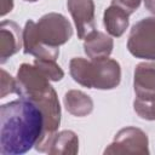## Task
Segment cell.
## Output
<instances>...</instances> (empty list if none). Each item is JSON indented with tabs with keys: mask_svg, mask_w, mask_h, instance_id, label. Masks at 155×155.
<instances>
[{
	"mask_svg": "<svg viewBox=\"0 0 155 155\" xmlns=\"http://www.w3.org/2000/svg\"><path fill=\"white\" fill-rule=\"evenodd\" d=\"M38 69H40L50 81H59L64 78V71L63 69L56 63L53 59H47V58H35L33 63Z\"/></svg>",
	"mask_w": 155,
	"mask_h": 155,
	"instance_id": "4fadbf2b",
	"label": "cell"
},
{
	"mask_svg": "<svg viewBox=\"0 0 155 155\" xmlns=\"http://www.w3.org/2000/svg\"><path fill=\"white\" fill-rule=\"evenodd\" d=\"M78 151L79 138L76 133L70 130H64L53 136L47 153L51 155H75Z\"/></svg>",
	"mask_w": 155,
	"mask_h": 155,
	"instance_id": "7c38bea8",
	"label": "cell"
},
{
	"mask_svg": "<svg viewBox=\"0 0 155 155\" xmlns=\"http://www.w3.org/2000/svg\"><path fill=\"white\" fill-rule=\"evenodd\" d=\"M23 42V31L13 21H2L0 24V63L4 64L17 53Z\"/></svg>",
	"mask_w": 155,
	"mask_h": 155,
	"instance_id": "ba28073f",
	"label": "cell"
},
{
	"mask_svg": "<svg viewBox=\"0 0 155 155\" xmlns=\"http://www.w3.org/2000/svg\"><path fill=\"white\" fill-rule=\"evenodd\" d=\"M13 8V0H1V11L0 15L4 17L8 12H11Z\"/></svg>",
	"mask_w": 155,
	"mask_h": 155,
	"instance_id": "e0dca14e",
	"label": "cell"
},
{
	"mask_svg": "<svg viewBox=\"0 0 155 155\" xmlns=\"http://www.w3.org/2000/svg\"><path fill=\"white\" fill-rule=\"evenodd\" d=\"M67 7L78 30V38L85 39L96 29L93 0H67Z\"/></svg>",
	"mask_w": 155,
	"mask_h": 155,
	"instance_id": "8992f818",
	"label": "cell"
},
{
	"mask_svg": "<svg viewBox=\"0 0 155 155\" xmlns=\"http://www.w3.org/2000/svg\"><path fill=\"white\" fill-rule=\"evenodd\" d=\"M133 109L139 117L149 121H155V99L145 102L136 98L133 102Z\"/></svg>",
	"mask_w": 155,
	"mask_h": 155,
	"instance_id": "5bb4252c",
	"label": "cell"
},
{
	"mask_svg": "<svg viewBox=\"0 0 155 155\" xmlns=\"http://www.w3.org/2000/svg\"><path fill=\"white\" fill-rule=\"evenodd\" d=\"M17 92V81L5 69H1V93L0 98H5L7 94Z\"/></svg>",
	"mask_w": 155,
	"mask_h": 155,
	"instance_id": "9a60e30c",
	"label": "cell"
},
{
	"mask_svg": "<svg viewBox=\"0 0 155 155\" xmlns=\"http://www.w3.org/2000/svg\"><path fill=\"white\" fill-rule=\"evenodd\" d=\"M24 1H27V2H36L39 0H24Z\"/></svg>",
	"mask_w": 155,
	"mask_h": 155,
	"instance_id": "d6986e66",
	"label": "cell"
},
{
	"mask_svg": "<svg viewBox=\"0 0 155 155\" xmlns=\"http://www.w3.org/2000/svg\"><path fill=\"white\" fill-rule=\"evenodd\" d=\"M127 48L136 58L155 61V16L145 17L132 27Z\"/></svg>",
	"mask_w": 155,
	"mask_h": 155,
	"instance_id": "277c9868",
	"label": "cell"
},
{
	"mask_svg": "<svg viewBox=\"0 0 155 155\" xmlns=\"http://www.w3.org/2000/svg\"><path fill=\"white\" fill-rule=\"evenodd\" d=\"M45 119L31 101L21 98L0 107V153L22 155L40 142Z\"/></svg>",
	"mask_w": 155,
	"mask_h": 155,
	"instance_id": "6da1fadb",
	"label": "cell"
},
{
	"mask_svg": "<svg viewBox=\"0 0 155 155\" xmlns=\"http://www.w3.org/2000/svg\"><path fill=\"white\" fill-rule=\"evenodd\" d=\"M104 154H149V139L147 133L133 126L121 128L114 140L104 149Z\"/></svg>",
	"mask_w": 155,
	"mask_h": 155,
	"instance_id": "5b68a950",
	"label": "cell"
},
{
	"mask_svg": "<svg viewBox=\"0 0 155 155\" xmlns=\"http://www.w3.org/2000/svg\"><path fill=\"white\" fill-rule=\"evenodd\" d=\"M114 41L113 39L98 30L91 31L84 39V51L91 59L107 58L113 52Z\"/></svg>",
	"mask_w": 155,
	"mask_h": 155,
	"instance_id": "9c48e42d",
	"label": "cell"
},
{
	"mask_svg": "<svg viewBox=\"0 0 155 155\" xmlns=\"http://www.w3.org/2000/svg\"><path fill=\"white\" fill-rule=\"evenodd\" d=\"M133 90L139 101L155 99V62H143L136 65L133 74Z\"/></svg>",
	"mask_w": 155,
	"mask_h": 155,
	"instance_id": "52a82bcc",
	"label": "cell"
},
{
	"mask_svg": "<svg viewBox=\"0 0 155 155\" xmlns=\"http://www.w3.org/2000/svg\"><path fill=\"white\" fill-rule=\"evenodd\" d=\"M128 16L130 15L124 8L116 5H110L109 7H107L103 15V24L107 33L110 36L120 38L128 28Z\"/></svg>",
	"mask_w": 155,
	"mask_h": 155,
	"instance_id": "30bf717a",
	"label": "cell"
},
{
	"mask_svg": "<svg viewBox=\"0 0 155 155\" xmlns=\"http://www.w3.org/2000/svg\"><path fill=\"white\" fill-rule=\"evenodd\" d=\"M64 107L69 114L76 117H84L92 113V98L80 90H69L63 98Z\"/></svg>",
	"mask_w": 155,
	"mask_h": 155,
	"instance_id": "8fae6325",
	"label": "cell"
},
{
	"mask_svg": "<svg viewBox=\"0 0 155 155\" xmlns=\"http://www.w3.org/2000/svg\"><path fill=\"white\" fill-rule=\"evenodd\" d=\"M140 1L142 0H111V5H116L131 15L139 7Z\"/></svg>",
	"mask_w": 155,
	"mask_h": 155,
	"instance_id": "2e32d148",
	"label": "cell"
},
{
	"mask_svg": "<svg viewBox=\"0 0 155 155\" xmlns=\"http://www.w3.org/2000/svg\"><path fill=\"white\" fill-rule=\"evenodd\" d=\"M69 73L75 82L87 88L113 90L121 81V67L111 58L85 59L74 57L69 62Z\"/></svg>",
	"mask_w": 155,
	"mask_h": 155,
	"instance_id": "3957f363",
	"label": "cell"
},
{
	"mask_svg": "<svg viewBox=\"0 0 155 155\" xmlns=\"http://www.w3.org/2000/svg\"><path fill=\"white\" fill-rule=\"evenodd\" d=\"M73 36L71 23L62 13L50 12L44 15L36 23L31 19L23 28V51L35 58L57 61L59 46Z\"/></svg>",
	"mask_w": 155,
	"mask_h": 155,
	"instance_id": "7a4b0ae2",
	"label": "cell"
},
{
	"mask_svg": "<svg viewBox=\"0 0 155 155\" xmlns=\"http://www.w3.org/2000/svg\"><path fill=\"white\" fill-rule=\"evenodd\" d=\"M143 1H144L145 8L153 15H155V0H143Z\"/></svg>",
	"mask_w": 155,
	"mask_h": 155,
	"instance_id": "ac0fdd59",
	"label": "cell"
}]
</instances>
